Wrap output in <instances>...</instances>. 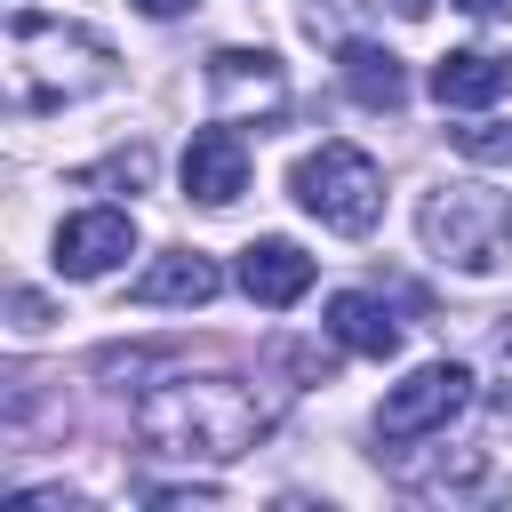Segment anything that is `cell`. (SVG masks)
Listing matches in <instances>:
<instances>
[{
    "mask_svg": "<svg viewBox=\"0 0 512 512\" xmlns=\"http://www.w3.org/2000/svg\"><path fill=\"white\" fill-rule=\"evenodd\" d=\"M128 424H136V440H144L152 456L232 464V456H248V448L264 440L272 408H264L240 376H168V384H152V392L128 408Z\"/></svg>",
    "mask_w": 512,
    "mask_h": 512,
    "instance_id": "obj_1",
    "label": "cell"
},
{
    "mask_svg": "<svg viewBox=\"0 0 512 512\" xmlns=\"http://www.w3.org/2000/svg\"><path fill=\"white\" fill-rule=\"evenodd\" d=\"M8 48H16V112H48V104H80L112 80V48L88 24L16 8L8 16Z\"/></svg>",
    "mask_w": 512,
    "mask_h": 512,
    "instance_id": "obj_2",
    "label": "cell"
},
{
    "mask_svg": "<svg viewBox=\"0 0 512 512\" xmlns=\"http://www.w3.org/2000/svg\"><path fill=\"white\" fill-rule=\"evenodd\" d=\"M288 192H296V208L304 216H320L328 232H376V216H384V168L360 152V144H320V152H304L296 160V176H288Z\"/></svg>",
    "mask_w": 512,
    "mask_h": 512,
    "instance_id": "obj_3",
    "label": "cell"
},
{
    "mask_svg": "<svg viewBox=\"0 0 512 512\" xmlns=\"http://www.w3.org/2000/svg\"><path fill=\"white\" fill-rule=\"evenodd\" d=\"M464 400H472V368H456V360H424L416 376H400V384L384 392L376 432H384V440H424V432H448V424L464 416Z\"/></svg>",
    "mask_w": 512,
    "mask_h": 512,
    "instance_id": "obj_4",
    "label": "cell"
},
{
    "mask_svg": "<svg viewBox=\"0 0 512 512\" xmlns=\"http://www.w3.org/2000/svg\"><path fill=\"white\" fill-rule=\"evenodd\" d=\"M208 104L216 120H272L288 104V72L272 48H216L208 56Z\"/></svg>",
    "mask_w": 512,
    "mask_h": 512,
    "instance_id": "obj_5",
    "label": "cell"
},
{
    "mask_svg": "<svg viewBox=\"0 0 512 512\" xmlns=\"http://www.w3.org/2000/svg\"><path fill=\"white\" fill-rule=\"evenodd\" d=\"M120 256H136V224H128V208H80L72 224H56V272L64 280H104Z\"/></svg>",
    "mask_w": 512,
    "mask_h": 512,
    "instance_id": "obj_6",
    "label": "cell"
},
{
    "mask_svg": "<svg viewBox=\"0 0 512 512\" xmlns=\"http://www.w3.org/2000/svg\"><path fill=\"white\" fill-rule=\"evenodd\" d=\"M184 192L200 208H232L248 192V144H240V128H200L184 144Z\"/></svg>",
    "mask_w": 512,
    "mask_h": 512,
    "instance_id": "obj_7",
    "label": "cell"
},
{
    "mask_svg": "<svg viewBox=\"0 0 512 512\" xmlns=\"http://www.w3.org/2000/svg\"><path fill=\"white\" fill-rule=\"evenodd\" d=\"M424 240H432L440 256H456L464 272H488V264H496V248H488V216H480V200H472L464 184H448V192L424 200Z\"/></svg>",
    "mask_w": 512,
    "mask_h": 512,
    "instance_id": "obj_8",
    "label": "cell"
},
{
    "mask_svg": "<svg viewBox=\"0 0 512 512\" xmlns=\"http://www.w3.org/2000/svg\"><path fill=\"white\" fill-rule=\"evenodd\" d=\"M240 288H248V304H272V312H288L304 288H312V256L296 248V240H248L240 248V272H232Z\"/></svg>",
    "mask_w": 512,
    "mask_h": 512,
    "instance_id": "obj_9",
    "label": "cell"
},
{
    "mask_svg": "<svg viewBox=\"0 0 512 512\" xmlns=\"http://www.w3.org/2000/svg\"><path fill=\"white\" fill-rule=\"evenodd\" d=\"M216 288H224L216 256H200V248H168V256H152V264L136 272L128 296H136L144 312H160V304H184V312H192V304H208Z\"/></svg>",
    "mask_w": 512,
    "mask_h": 512,
    "instance_id": "obj_10",
    "label": "cell"
},
{
    "mask_svg": "<svg viewBox=\"0 0 512 512\" xmlns=\"http://www.w3.org/2000/svg\"><path fill=\"white\" fill-rule=\"evenodd\" d=\"M512 88V56H496V48H448L440 64H432V96L448 104V112H480V104H496Z\"/></svg>",
    "mask_w": 512,
    "mask_h": 512,
    "instance_id": "obj_11",
    "label": "cell"
},
{
    "mask_svg": "<svg viewBox=\"0 0 512 512\" xmlns=\"http://www.w3.org/2000/svg\"><path fill=\"white\" fill-rule=\"evenodd\" d=\"M320 328H328L344 352H360V360H392V352H400V320H392V304L368 296V288H336Z\"/></svg>",
    "mask_w": 512,
    "mask_h": 512,
    "instance_id": "obj_12",
    "label": "cell"
},
{
    "mask_svg": "<svg viewBox=\"0 0 512 512\" xmlns=\"http://www.w3.org/2000/svg\"><path fill=\"white\" fill-rule=\"evenodd\" d=\"M336 72H344V96L368 104V112H400V96H408L400 56L376 48V40H344V48H336Z\"/></svg>",
    "mask_w": 512,
    "mask_h": 512,
    "instance_id": "obj_13",
    "label": "cell"
},
{
    "mask_svg": "<svg viewBox=\"0 0 512 512\" xmlns=\"http://www.w3.org/2000/svg\"><path fill=\"white\" fill-rule=\"evenodd\" d=\"M72 184H80V192H88V184H128V192H136V184H152V152H144V144H128V152H112L104 168H80Z\"/></svg>",
    "mask_w": 512,
    "mask_h": 512,
    "instance_id": "obj_14",
    "label": "cell"
},
{
    "mask_svg": "<svg viewBox=\"0 0 512 512\" xmlns=\"http://www.w3.org/2000/svg\"><path fill=\"white\" fill-rule=\"evenodd\" d=\"M464 160H512V120H472V128H448Z\"/></svg>",
    "mask_w": 512,
    "mask_h": 512,
    "instance_id": "obj_15",
    "label": "cell"
},
{
    "mask_svg": "<svg viewBox=\"0 0 512 512\" xmlns=\"http://www.w3.org/2000/svg\"><path fill=\"white\" fill-rule=\"evenodd\" d=\"M496 408H512V320H504V336H496Z\"/></svg>",
    "mask_w": 512,
    "mask_h": 512,
    "instance_id": "obj_16",
    "label": "cell"
},
{
    "mask_svg": "<svg viewBox=\"0 0 512 512\" xmlns=\"http://www.w3.org/2000/svg\"><path fill=\"white\" fill-rule=\"evenodd\" d=\"M8 312H16V328H24V336H32V328H48V304H40L32 288H16V296H8Z\"/></svg>",
    "mask_w": 512,
    "mask_h": 512,
    "instance_id": "obj_17",
    "label": "cell"
},
{
    "mask_svg": "<svg viewBox=\"0 0 512 512\" xmlns=\"http://www.w3.org/2000/svg\"><path fill=\"white\" fill-rule=\"evenodd\" d=\"M464 16H480V24H496V16H512V0H456Z\"/></svg>",
    "mask_w": 512,
    "mask_h": 512,
    "instance_id": "obj_18",
    "label": "cell"
},
{
    "mask_svg": "<svg viewBox=\"0 0 512 512\" xmlns=\"http://www.w3.org/2000/svg\"><path fill=\"white\" fill-rule=\"evenodd\" d=\"M136 8H144V16H184L192 0H136Z\"/></svg>",
    "mask_w": 512,
    "mask_h": 512,
    "instance_id": "obj_19",
    "label": "cell"
},
{
    "mask_svg": "<svg viewBox=\"0 0 512 512\" xmlns=\"http://www.w3.org/2000/svg\"><path fill=\"white\" fill-rule=\"evenodd\" d=\"M392 8H400V16H424V8H432V0H392Z\"/></svg>",
    "mask_w": 512,
    "mask_h": 512,
    "instance_id": "obj_20",
    "label": "cell"
},
{
    "mask_svg": "<svg viewBox=\"0 0 512 512\" xmlns=\"http://www.w3.org/2000/svg\"><path fill=\"white\" fill-rule=\"evenodd\" d=\"M504 232H512V208H504Z\"/></svg>",
    "mask_w": 512,
    "mask_h": 512,
    "instance_id": "obj_21",
    "label": "cell"
}]
</instances>
